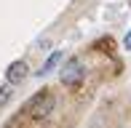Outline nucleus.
<instances>
[{"instance_id":"nucleus-1","label":"nucleus","mask_w":131,"mask_h":128,"mask_svg":"<svg viewBox=\"0 0 131 128\" xmlns=\"http://www.w3.org/2000/svg\"><path fill=\"white\" fill-rule=\"evenodd\" d=\"M53 107H56V99L51 96V91H40V94L27 104V112H29V118L43 120V118H48L53 112Z\"/></svg>"},{"instance_id":"nucleus-2","label":"nucleus","mask_w":131,"mask_h":128,"mask_svg":"<svg viewBox=\"0 0 131 128\" xmlns=\"http://www.w3.org/2000/svg\"><path fill=\"white\" fill-rule=\"evenodd\" d=\"M83 75H86L83 64L78 59H70L67 64H64V69H62V83L64 85H78L80 80H83Z\"/></svg>"},{"instance_id":"nucleus-3","label":"nucleus","mask_w":131,"mask_h":128,"mask_svg":"<svg viewBox=\"0 0 131 128\" xmlns=\"http://www.w3.org/2000/svg\"><path fill=\"white\" fill-rule=\"evenodd\" d=\"M27 61H14V64H8V69H5V80H8L11 85H16V83H21V80L27 78Z\"/></svg>"},{"instance_id":"nucleus-4","label":"nucleus","mask_w":131,"mask_h":128,"mask_svg":"<svg viewBox=\"0 0 131 128\" xmlns=\"http://www.w3.org/2000/svg\"><path fill=\"white\" fill-rule=\"evenodd\" d=\"M62 56H64V54H62V51H53V54L48 56V59H46V61H43V67H40V72H38V75H40V78H43V75H48V72H51V69H53V67H56V64H59V61H62Z\"/></svg>"},{"instance_id":"nucleus-5","label":"nucleus","mask_w":131,"mask_h":128,"mask_svg":"<svg viewBox=\"0 0 131 128\" xmlns=\"http://www.w3.org/2000/svg\"><path fill=\"white\" fill-rule=\"evenodd\" d=\"M11 101V88H0V107Z\"/></svg>"},{"instance_id":"nucleus-6","label":"nucleus","mask_w":131,"mask_h":128,"mask_svg":"<svg viewBox=\"0 0 131 128\" xmlns=\"http://www.w3.org/2000/svg\"><path fill=\"white\" fill-rule=\"evenodd\" d=\"M123 45H126V51H131V30H128L126 37H123Z\"/></svg>"}]
</instances>
